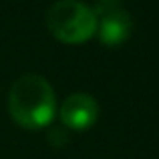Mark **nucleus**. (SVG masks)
Segmentation results:
<instances>
[{
    "label": "nucleus",
    "instance_id": "obj_4",
    "mask_svg": "<svg viewBox=\"0 0 159 159\" xmlns=\"http://www.w3.org/2000/svg\"><path fill=\"white\" fill-rule=\"evenodd\" d=\"M61 123L65 129L73 131H87L97 123L99 103L89 93H70L61 105Z\"/></svg>",
    "mask_w": 159,
    "mask_h": 159
},
{
    "label": "nucleus",
    "instance_id": "obj_3",
    "mask_svg": "<svg viewBox=\"0 0 159 159\" xmlns=\"http://www.w3.org/2000/svg\"><path fill=\"white\" fill-rule=\"evenodd\" d=\"M97 14V34L105 47H119L131 36L133 20L129 10L117 0H103L93 6Z\"/></svg>",
    "mask_w": 159,
    "mask_h": 159
},
{
    "label": "nucleus",
    "instance_id": "obj_2",
    "mask_svg": "<svg viewBox=\"0 0 159 159\" xmlns=\"http://www.w3.org/2000/svg\"><path fill=\"white\" fill-rule=\"evenodd\" d=\"M47 26L61 43L81 44L97 34V14L93 6L77 0L54 2L47 12Z\"/></svg>",
    "mask_w": 159,
    "mask_h": 159
},
{
    "label": "nucleus",
    "instance_id": "obj_5",
    "mask_svg": "<svg viewBox=\"0 0 159 159\" xmlns=\"http://www.w3.org/2000/svg\"><path fill=\"white\" fill-rule=\"evenodd\" d=\"M48 143H51L52 147H65V145L69 143V129H65L62 125L52 127L51 131H48Z\"/></svg>",
    "mask_w": 159,
    "mask_h": 159
},
{
    "label": "nucleus",
    "instance_id": "obj_1",
    "mask_svg": "<svg viewBox=\"0 0 159 159\" xmlns=\"http://www.w3.org/2000/svg\"><path fill=\"white\" fill-rule=\"evenodd\" d=\"M8 113L24 129L39 131L52 123L57 115V97L43 75H22L8 93Z\"/></svg>",
    "mask_w": 159,
    "mask_h": 159
}]
</instances>
